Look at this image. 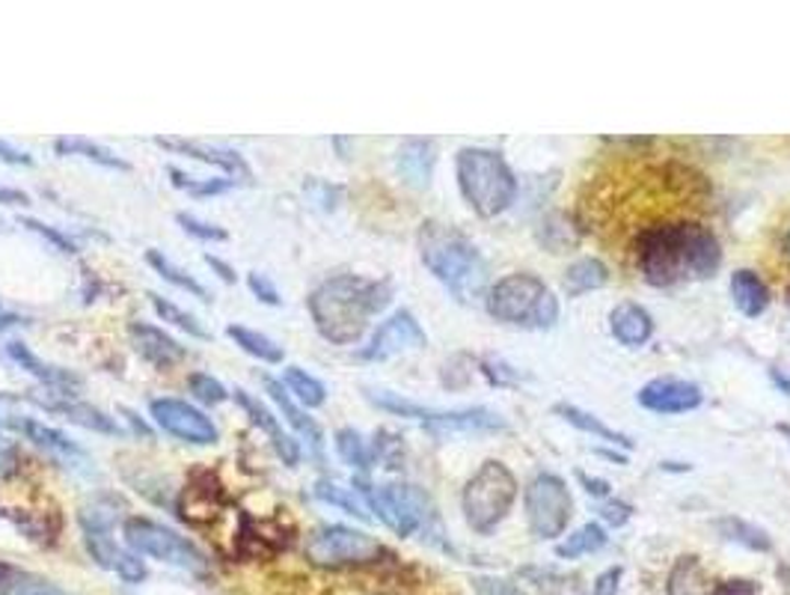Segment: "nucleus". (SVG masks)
Listing matches in <instances>:
<instances>
[{
    "label": "nucleus",
    "instance_id": "obj_47",
    "mask_svg": "<svg viewBox=\"0 0 790 595\" xmlns=\"http://www.w3.org/2000/svg\"><path fill=\"white\" fill-rule=\"evenodd\" d=\"M630 506L627 503H622V500H603L601 506H598V515H601L606 524H612V527H622L624 521L630 518Z\"/></svg>",
    "mask_w": 790,
    "mask_h": 595
},
{
    "label": "nucleus",
    "instance_id": "obj_29",
    "mask_svg": "<svg viewBox=\"0 0 790 595\" xmlns=\"http://www.w3.org/2000/svg\"><path fill=\"white\" fill-rule=\"evenodd\" d=\"M54 149H57V155H81V159L102 164L107 171H128L131 167L128 161L119 159L117 152H110V149L98 147V143L84 138H60L54 143Z\"/></svg>",
    "mask_w": 790,
    "mask_h": 595
},
{
    "label": "nucleus",
    "instance_id": "obj_51",
    "mask_svg": "<svg viewBox=\"0 0 790 595\" xmlns=\"http://www.w3.org/2000/svg\"><path fill=\"white\" fill-rule=\"evenodd\" d=\"M710 595H758V586L752 581H726L710 590Z\"/></svg>",
    "mask_w": 790,
    "mask_h": 595
},
{
    "label": "nucleus",
    "instance_id": "obj_4",
    "mask_svg": "<svg viewBox=\"0 0 790 595\" xmlns=\"http://www.w3.org/2000/svg\"><path fill=\"white\" fill-rule=\"evenodd\" d=\"M458 188L479 218H499L517 200V176L508 161L485 147H467L455 159Z\"/></svg>",
    "mask_w": 790,
    "mask_h": 595
},
{
    "label": "nucleus",
    "instance_id": "obj_12",
    "mask_svg": "<svg viewBox=\"0 0 790 595\" xmlns=\"http://www.w3.org/2000/svg\"><path fill=\"white\" fill-rule=\"evenodd\" d=\"M81 524H84L86 551H90L95 563L105 565L110 572H117L119 578H126L128 584H140V581L146 578V565H143V560H138V553L122 551V548L110 539V533H107L110 518L102 515L98 506L81 512Z\"/></svg>",
    "mask_w": 790,
    "mask_h": 595
},
{
    "label": "nucleus",
    "instance_id": "obj_37",
    "mask_svg": "<svg viewBox=\"0 0 790 595\" xmlns=\"http://www.w3.org/2000/svg\"><path fill=\"white\" fill-rule=\"evenodd\" d=\"M316 498L325 500V503H330V506H339V510L349 512V515H354V518H363V521L372 518L369 510H366V503H363V498H359L357 491L342 489V486H337V482H327V479L316 482Z\"/></svg>",
    "mask_w": 790,
    "mask_h": 595
},
{
    "label": "nucleus",
    "instance_id": "obj_10",
    "mask_svg": "<svg viewBox=\"0 0 790 595\" xmlns=\"http://www.w3.org/2000/svg\"><path fill=\"white\" fill-rule=\"evenodd\" d=\"M384 553L387 548L375 536L345 524H325L306 539V557L316 565H366Z\"/></svg>",
    "mask_w": 790,
    "mask_h": 595
},
{
    "label": "nucleus",
    "instance_id": "obj_54",
    "mask_svg": "<svg viewBox=\"0 0 790 595\" xmlns=\"http://www.w3.org/2000/svg\"><path fill=\"white\" fill-rule=\"evenodd\" d=\"M119 415L126 417L128 425H131V432H134V435H143V438H146V441H149V438H152V429H149V425H146V420H140V417L134 415L131 408H119Z\"/></svg>",
    "mask_w": 790,
    "mask_h": 595
},
{
    "label": "nucleus",
    "instance_id": "obj_41",
    "mask_svg": "<svg viewBox=\"0 0 790 595\" xmlns=\"http://www.w3.org/2000/svg\"><path fill=\"white\" fill-rule=\"evenodd\" d=\"M188 387H190V394H193V399H200L202 405H223L226 399H229L226 387H223L217 378L205 375V372H193V375L188 378Z\"/></svg>",
    "mask_w": 790,
    "mask_h": 595
},
{
    "label": "nucleus",
    "instance_id": "obj_5",
    "mask_svg": "<svg viewBox=\"0 0 790 595\" xmlns=\"http://www.w3.org/2000/svg\"><path fill=\"white\" fill-rule=\"evenodd\" d=\"M487 313L503 325L523 330H547L558 319V298L535 275L517 271L496 280L485 295Z\"/></svg>",
    "mask_w": 790,
    "mask_h": 595
},
{
    "label": "nucleus",
    "instance_id": "obj_19",
    "mask_svg": "<svg viewBox=\"0 0 790 595\" xmlns=\"http://www.w3.org/2000/svg\"><path fill=\"white\" fill-rule=\"evenodd\" d=\"M155 143L164 149H173V152H181L188 159H197L202 164H214L221 167L223 173H229L235 182H250V164L235 152V149H221V147H209V143H200V140H179V138H155Z\"/></svg>",
    "mask_w": 790,
    "mask_h": 595
},
{
    "label": "nucleus",
    "instance_id": "obj_44",
    "mask_svg": "<svg viewBox=\"0 0 790 595\" xmlns=\"http://www.w3.org/2000/svg\"><path fill=\"white\" fill-rule=\"evenodd\" d=\"M304 191H306V197L316 202L318 209H325V212L337 209V202L342 200V191H339L337 185H327V182H321V179L306 182Z\"/></svg>",
    "mask_w": 790,
    "mask_h": 595
},
{
    "label": "nucleus",
    "instance_id": "obj_11",
    "mask_svg": "<svg viewBox=\"0 0 790 595\" xmlns=\"http://www.w3.org/2000/svg\"><path fill=\"white\" fill-rule=\"evenodd\" d=\"M527 521L538 539H556L565 533L574 515V498L568 482L556 474H538L527 489Z\"/></svg>",
    "mask_w": 790,
    "mask_h": 595
},
{
    "label": "nucleus",
    "instance_id": "obj_40",
    "mask_svg": "<svg viewBox=\"0 0 790 595\" xmlns=\"http://www.w3.org/2000/svg\"><path fill=\"white\" fill-rule=\"evenodd\" d=\"M169 176H173V185L188 191L190 197H214V194H223L235 188V179H197V176H185L179 167H169Z\"/></svg>",
    "mask_w": 790,
    "mask_h": 595
},
{
    "label": "nucleus",
    "instance_id": "obj_33",
    "mask_svg": "<svg viewBox=\"0 0 790 595\" xmlns=\"http://www.w3.org/2000/svg\"><path fill=\"white\" fill-rule=\"evenodd\" d=\"M606 530H603L598 521H591V524H582L580 530L570 533L565 542H558L556 553L562 560H577V557H586V553H594L606 548Z\"/></svg>",
    "mask_w": 790,
    "mask_h": 595
},
{
    "label": "nucleus",
    "instance_id": "obj_50",
    "mask_svg": "<svg viewBox=\"0 0 790 595\" xmlns=\"http://www.w3.org/2000/svg\"><path fill=\"white\" fill-rule=\"evenodd\" d=\"M15 465H19V453H15V446H12L7 438L0 435V479L15 474Z\"/></svg>",
    "mask_w": 790,
    "mask_h": 595
},
{
    "label": "nucleus",
    "instance_id": "obj_26",
    "mask_svg": "<svg viewBox=\"0 0 790 595\" xmlns=\"http://www.w3.org/2000/svg\"><path fill=\"white\" fill-rule=\"evenodd\" d=\"M610 283V271L603 266L598 256H580L574 259L565 271V289L568 295H586V292H594Z\"/></svg>",
    "mask_w": 790,
    "mask_h": 595
},
{
    "label": "nucleus",
    "instance_id": "obj_2",
    "mask_svg": "<svg viewBox=\"0 0 790 595\" xmlns=\"http://www.w3.org/2000/svg\"><path fill=\"white\" fill-rule=\"evenodd\" d=\"M392 287L387 280H369L359 275H337L318 283L309 295L313 325L333 346H351L369 328L372 316L387 310Z\"/></svg>",
    "mask_w": 790,
    "mask_h": 595
},
{
    "label": "nucleus",
    "instance_id": "obj_38",
    "mask_svg": "<svg viewBox=\"0 0 790 595\" xmlns=\"http://www.w3.org/2000/svg\"><path fill=\"white\" fill-rule=\"evenodd\" d=\"M0 595H69L51 581H43L36 574L3 572L0 578Z\"/></svg>",
    "mask_w": 790,
    "mask_h": 595
},
{
    "label": "nucleus",
    "instance_id": "obj_15",
    "mask_svg": "<svg viewBox=\"0 0 790 595\" xmlns=\"http://www.w3.org/2000/svg\"><path fill=\"white\" fill-rule=\"evenodd\" d=\"M701 387L684 378H653L636 394V402L653 415H686L701 405Z\"/></svg>",
    "mask_w": 790,
    "mask_h": 595
},
{
    "label": "nucleus",
    "instance_id": "obj_45",
    "mask_svg": "<svg viewBox=\"0 0 790 595\" xmlns=\"http://www.w3.org/2000/svg\"><path fill=\"white\" fill-rule=\"evenodd\" d=\"M247 287H250V292H253L262 304H268V307H280V304H283V298H280L274 283H271L264 275H259V271L247 275Z\"/></svg>",
    "mask_w": 790,
    "mask_h": 595
},
{
    "label": "nucleus",
    "instance_id": "obj_49",
    "mask_svg": "<svg viewBox=\"0 0 790 595\" xmlns=\"http://www.w3.org/2000/svg\"><path fill=\"white\" fill-rule=\"evenodd\" d=\"M0 161H3V164H12V167H31L33 164V159L27 152L15 149L12 143H7V140H0Z\"/></svg>",
    "mask_w": 790,
    "mask_h": 595
},
{
    "label": "nucleus",
    "instance_id": "obj_52",
    "mask_svg": "<svg viewBox=\"0 0 790 595\" xmlns=\"http://www.w3.org/2000/svg\"><path fill=\"white\" fill-rule=\"evenodd\" d=\"M202 259H205V266H209L211 271H217V277H221L223 283H235V277H238V275H235V268L229 266V262H223L221 256L205 254Z\"/></svg>",
    "mask_w": 790,
    "mask_h": 595
},
{
    "label": "nucleus",
    "instance_id": "obj_46",
    "mask_svg": "<svg viewBox=\"0 0 790 595\" xmlns=\"http://www.w3.org/2000/svg\"><path fill=\"white\" fill-rule=\"evenodd\" d=\"M473 590L475 595H523V590L506 578H475Z\"/></svg>",
    "mask_w": 790,
    "mask_h": 595
},
{
    "label": "nucleus",
    "instance_id": "obj_34",
    "mask_svg": "<svg viewBox=\"0 0 790 595\" xmlns=\"http://www.w3.org/2000/svg\"><path fill=\"white\" fill-rule=\"evenodd\" d=\"M337 453L345 465H351V468L357 470V474H363V477H366L372 470V465H375V462H372L369 444L363 441V435H359L357 429H339Z\"/></svg>",
    "mask_w": 790,
    "mask_h": 595
},
{
    "label": "nucleus",
    "instance_id": "obj_36",
    "mask_svg": "<svg viewBox=\"0 0 790 595\" xmlns=\"http://www.w3.org/2000/svg\"><path fill=\"white\" fill-rule=\"evenodd\" d=\"M149 301H152V310L158 313L161 319L169 322V325H176L179 330H185V334H190V337H197V340H209L211 334L205 328H202V322L193 316V313H188V310H181L176 307L173 301H167V298H161V295H149Z\"/></svg>",
    "mask_w": 790,
    "mask_h": 595
},
{
    "label": "nucleus",
    "instance_id": "obj_58",
    "mask_svg": "<svg viewBox=\"0 0 790 595\" xmlns=\"http://www.w3.org/2000/svg\"><path fill=\"white\" fill-rule=\"evenodd\" d=\"M594 453L603 458H612V462H618V465H627V458L624 456H615V453H610V450H603V446H594Z\"/></svg>",
    "mask_w": 790,
    "mask_h": 595
},
{
    "label": "nucleus",
    "instance_id": "obj_53",
    "mask_svg": "<svg viewBox=\"0 0 790 595\" xmlns=\"http://www.w3.org/2000/svg\"><path fill=\"white\" fill-rule=\"evenodd\" d=\"M577 477H580V482L586 486V491H589L591 498H603V500L610 498V482H606V479L589 477V474H582V470L577 474Z\"/></svg>",
    "mask_w": 790,
    "mask_h": 595
},
{
    "label": "nucleus",
    "instance_id": "obj_23",
    "mask_svg": "<svg viewBox=\"0 0 790 595\" xmlns=\"http://www.w3.org/2000/svg\"><path fill=\"white\" fill-rule=\"evenodd\" d=\"M610 330L615 340L627 346V349H639L653 337V319L651 313L633 301L615 304L610 313Z\"/></svg>",
    "mask_w": 790,
    "mask_h": 595
},
{
    "label": "nucleus",
    "instance_id": "obj_22",
    "mask_svg": "<svg viewBox=\"0 0 790 595\" xmlns=\"http://www.w3.org/2000/svg\"><path fill=\"white\" fill-rule=\"evenodd\" d=\"M19 432L31 438L33 444H39L43 450H48L54 458H60L66 462L69 468H86L90 465V456L84 453V446H78L69 435H63L60 429H54V425H45L39 420H33V417H24V423Z\"/></svg>",
    "mask_w": 790,
    "mask_h": 595
},
{
    "label": "nucleus",
    "instance_id": "obj_3",
    "mask_svg": "<svg viewBox=\"0 0 790 595\" xmlns=\"http://www.w3.org/2000/svg\"><path fill=\"white\" fill-rule=\"evenodd\" d=\"M416 245L425 268L452 292L455 301L473 304L475 298L485 295L487 262L464 233H458L449 223L425 221Z\"/></svg>",
    "mask_w": 790,
    "mask_h": 595
},
{
    "label": "nucleus",
    "instance_id": "obj_1",
    "mask_svg": "<svg viewBox=\"0 0 790 595\" xmlns=\"http://www.w3.org/2000/svg\"><path fill=\"white\" fill-rule=\"evenodd\" d=\"M630 259L648 287L669 289L686 280H710L722 266V245L707 223L674 214L636 230Z\"/></svg>",
    "mask_w": 790,
    "mask_h": 595
},
{
    "label": "nucleus",
    "instance_id": "obj_31",
    "mask_svg": "<svg viewBox=\"0 0 790 595\" xmlns=\"http://www.w3.org/2000/svg\"><path fill=\"white\" fill-rule=\"evenodd\" d=\"M146 262L155 271H158L167 283H173L176 289H181V292H188V295L193 298H200V301H211V292L205 287H202L200 280L193 275H188L185 268H179L173 259H167V256L161 254V250H146Z\"/></svg>",
    "mask_w": 790,
    "mask_h": 595
},
{
    "label": "nucleus",
    "instance_id": "obj_27",
    "mask_svg": "<svg viewBox=\"0 0 790 595\" xmlns=\"http://www.w3.org/2000/svg\"><path fill=\"white\" fill-rule=\"evenodd\" d=\"M556 415L562 417L565 423L577 425L580 432H589V435L601 438V441H606V444H612V446H633L630 438L622 435V432H615V429H610V425H606V423H601V417L589 415V411H582V408H577V405L558 402V405H556Z\"/></svg>",
    "mask_w": 790,
    "mask_h": 595
},
{
    "label": "nucleus",
    "instance_id": "obj_25",
    "mask_svg": "<svg viewBox=\"0 0 790 595\" xmlns=\"http://www.w3.org/2000/svg\"><path fill=\"white\" fill-rule=\"evenodd\" d=\"M731 298H734V307H738L743 316L758 319L769 304V289L767 283L760 280V275L748 271V268H740V271H734V277H731Z\"/></svg>",
    "mask_w": 790,
    "mask_h": 595
},
{
    "label": "nucleus",
    "instance_id": "obj_14",
    "mask_svg": "<svg viewBox=\"0 0 790 595\" xmlns=\"http://www.w3.org/2000/svg\"><path fill=\"white\" fill-rule=\"evenodd\" d=\"M425 346H428V337H425L416 316L411 310H396L390 319L380 322L378 330L372 334L369 346L359 349V358L363 361H390L401 351L425 349Z\"/></svg>",
    "mask_w": 790,
    "mask_h": 595
},
{
    "label": "nucleus",
    "instance_id": "obj_7",
    "mask_svg": "<svg viewBox=\"0 0 790 595\" xmlns=\"http://www.w3.org/2000/svg\"><path fill=\"white\" fill-rule=\"evenodd\" d=\"M517 498V479L515 474L503 465V462H485L475 470L473 477L467 479L464 491H461V510H464L467 524L475 533H494L503 518L511 510Z\"/></svg>",
    "mask_w": 790,
    "mask_h": 595
},
{
    "label": "nucleus",
    "instance_id": "obj_21",
    "mask_svg": "<svg viewBox=\"0 0 790 595\" xmlns=\"http://www.w3.org/2000/svg\"><path fill=\"white\" fill-rule=\"evenodd\" d=\"M235 402L241 405L244 411L250 415V420H253L262 432H268V438H271V444H274L276 450V456L283 458V465H288V468H295L297 462H300V446H297V441L292 435H285L283 432V425H280V420H276L268 408H264L259 399H256L253 394H247V390H235Z\"/></svg>",
    "mask_w": 790,
    "mask_h": 595
},
{
    "label": "nucleus",
    "instance_id": "obj_18",
    "mask_svg": "<svg viewBox=\"0 0 790 595\" xmlns=\"http://www.w3.org/2000/svg\"><path fill=\"white\" fill-rule=\"evenodd\" d=\"M128 334H131V342H134L140 358L152 366H158V370H169V366H176L188 358V349L179 346V340H173L169 334L149 325V322H131Z\"/></svg>",
    "mask_w": 790,
    "mask_h": 595
},
{
    "label": "nucleus",
    "instance_id": "obj_9",
    "mask_svg": "<svg viewBox=\"0 0 790 595\" xmlns=\"http://www.w3.org/2000/svg\"><path fill=\"white\" fill-rule=\"evenodd\" d=\"M126 542L134 553H143V557H152V560H161V563L176 565V569H185V572H205L209 569V560L202 557L200 548L193 542H188L185 536H179L176 530H169L158 521L149 518H128L126 527Z\"/></svg>",
    "mask_w": 790,
    "mask_h": 595
},
{
    "label": "nucleus",
    "instance_id": "obj_55",
    "mask_svg": "<svg viewBox=\"0 0 790 595\" xmlns=\"http://www.w3.org/2000/svg\"><path fill=\"white\" fill-rule=\"evenodd\" d=\"M0 202H7V206H24L27 194L15 191V188H0Z\"/></svg>",
    "mask_w": 790,
    "mask_h": 595
},
{
    "label": "nucleus",
    "instance_id": "obj_56",
    "mask_svg": "<svg viewBox=\"0 0 790 595\" xmlns=\"http://www.w3.org/2000/svg\"><path fill=\"white\" fill-rule=\"evenodd\" d=\"M22 316L19 313H10V310H0V330H10V328H19L22 325Z\"/></svg>",
    "mask_w": 790,
    "mask_h": 595
},
{
    "label": "nucleus",
    "instance_id": "obj_57",
    "mask_svg": "<svg viewBox=\"0 0 790 595\" xmlns=\"http://www.w3.org/2000/svg\"><path fill=\"white\" fill-rule=\"evenodd\" d=\"M769 378H773V384L779 387L781 394H788L790 396V375L788 372H781V370H769Z\"/></svg>",
    "mask_w": 790,
    "mask_h": 595
},
{
    "label": "nucleus",
    "instance_id": "obj_16",
    "mask_svg": "<svg viewBox=\"0 0 790 595\" xmlns=\"http://www.w3.org/2000/svg\"><path fill=\"white\" fill-rule=\"evenodd\" d=\"M27 402L39 405V408H45V411H54V415H63L69 423L84 425V429H93V432H102V435H119V432H122L114 417H107L105 411H98V408H93V405L78 402V399H74L72 394H66V390H60V394H45V396L31 394L27 396Z\"/></svg>",
    "mask_w": 790,
    "mask_h": 595
},
{
    "label": "nucleus",
    "instance_id": "obj_8",
    "mask_svg": "<svg viewBox=\"0 0 790 595\" xmlns=\"http://www.w3.org/2000/svg\"><path fill=\"white\" fill-rule=\"evenodd\" d=\"M369 402L390 411L396 417L420 420L434 435H455V432H499L506 429V417H499L491 408H464V411H437L425 408L392 390H369Z\"/></svg>",
    "mask_w": 790,
    "mask_h": 595
},
{
    "label": "nucleus",
    "instance_id": "obj_43",
    "mask_svg": "<svg viewBox=\"0 0 790 595\" xmlns=\"http://www.w3.org/2000/svg\"><path fill=\"white\" fill-rule=\"evenodd\" d=\"M22 226H27L31 233L36 235H43L45 242H51L60 254H78V245H74L72 238L69 235H63L60 230H54V226H48V223L43 221H36V218H22Z\"/></svg>",
    "mask_w": 790,
    "mask_h": 595
},
{
    "label": "nucleus",
    "instance_id": "obj_13",
    "mask_svg": "<svg viewBox=\"0 0 790 595\" xmlns=\"http://www.w3.org/2000/svg\"><path fill=\"white\" fill-rule=\"evenodd\" d=\"M149 415L167 435L179 438L185 444L211 446L217 444V438H221L217 425L211 423V417H205L200 408H193L185 399H169V396L152 399L149 402Z\"/></svg>",
    "mask_w": 790,
    "mask_h": 595
},
{
    "label": "nucleus",
    "instance_id": "obj_17",
    "mask_svg": "<svg viewBox=\"0 0 790 595\" xmlns=\"http://www.w3.org/2000/svg\"><path fill=\"white\" fill-rule=\"evenodd\" d=\"M262 384H264V394L274 399L276 411L285 417V423L292 425L297 435L304 438L306 446H309V453L321 462V458H325V432H321V425L306 415V408H300V405L292 399V394L285 390L283 382H276L271 375H264Z\"/></svg>",
    "mask_w": 790,
    "mask_h": 595
},
{
    "label": "nucleus",
    "instance_id": "obj_30",
    "mask_svg": "<svg viewBox=\"0 0 790 595\" xmlns=\"http://www.w3.org/2000/svg\"><path fill=\"white\" fill-rule=\"evenodd\" d=\"M283 384L288 394L295 396L297 402L304 408H321L327 402V387L318 382L316 375H309L300 366H285L283 370Z\"/></svg>",
    "mask_w": 790,
    "mask_h": 595
},
{
    "label": "nucleus",
    "instance_id": "obj_60",
    "mask_svg": "<svg viewBox=\"0 0 790 595\" xmlns=\"http://www.w3.org/2000/svg\"><path fill=\"white\" fill-rule=\"evenodd\" d=\"M788 307H790V292H788Z\"/></svg>",
    "mask_w": 790,
    "mask_h": 595
},
{
    "label": "nucleus",
    "instance_id": "obj_35",
    "mask_svg": "<svg viewBox=\"0 0 790 595\" xmlns=\"http://www.w3.org/2000/svg\"><path fill=\"white\" fill-rule=\"evenodd\" d=\"M705 572L698 557H681L669 574V595H701L705 593Z\"/></svg>",
    "mask_w": 790,
    "mask_h": 595
},
{
    "label": "nucleus",
    "instance_id": "obj_48",
    "mask_svg": "<svg viewBox=\"0 0 790 595\" xmlns=\"http://www.w3.org/2000/svg\"><path fill=\"white\" fill-rule=\"evenodd\" d=\"M622 565H612L606 572L594 581V593L591 595H618V584H622Z\"/></svg>",
    "mask_w": 790,
    "mask_h": 595
},
{
    "label": "nucleus",
    "instance_id": "obj_6",
    "mask_svg": "<svg viewBox=\"0 0 790 595\" xmlns=\"http://www.w3.org/2000/svg\"><path fill=\"white\" fill-rule=\"evenodd\" d=\"M354 491L363 498L366 510L375 512L380 524H387L396 536L432 533L437 524V506L416 486H404V482L372 486L366 477H354Z\"/></svg>",
    "mask_w": 790,
    "mask_h": 595
},
{
    "label": "nucleus",
    "instance_id": "obj_39",
    "mask_svg": "<svg viewBox=\"0 0 790 595\" xmlns=\"http://www.w3.org/2000/svg\"><path fill=\"white\" fill-rule=\"evenodd\" d=\"M372 462H380L384 468L401 470L404 465V441L399 435H392L387 429L375 432V444H372Z\"/></svg>",
    "mask_w": 790,
    "mask_h": 595
},
{
    "label": "nucleus",
    "instance_id": "obj_20",
    "mask_svg": "<svg viewBox=\"0 0 790 595\" xmlns=\"http://www.w3.org/2000/svg\"><path fill=\"white\" fill-rule=\"evenodd\" d=\"M434 161H437V149L428 138H408L396 152V171L401 182L411 185L416 191H425L432 185Z\"/></svg>",
    "mask_w": 790,
    "mask_h": 595
},
{
    "label": "nucleus",
    "instance_id": "obj_28",
    "mask_svg": "<svg viewBox=\"0 0 790 595\" xmlns=\"http://www.w3.org/2000/svg\"><path fill=\"white\" fill-rule=\"evenodd\" d=\"M226 334H229V340H235V346H241V349L247 351L250 358H256V361L283 363V358H285L283 346H280L276 340H271V337L259 334V330L244 328V325H229Z\"/></svg>",
    "mask_w": 790,
    "mask_h": 595
},
{
    "label": "nucleus",
    "instance_id": "obj_24",
    "mask_svg": "<svg viewBox=\"0 0 790 595\" xmlns=\"http://www.w3.org/2000/svg\"><path fill=\"white\" fill-rule=\"evenodd\" d=\"M7 354L12 361L19 363L24 372H31L33 378H39L45 387H54V390H66L72 394L81 387V375H74L72 370H63V366H54V363H45L43 358H36L24 342H10L7 346Z\"/></svg>",
    "mask_w": 790,
    "mask_h": 595
},
{
    "label": "nucleus",
    "instance_id": "obj_59",
    "mask_svg": "<svg viewBox=\"0 0 790 595\" xmlns=\"http://www.w3.org/2000/svg\"><path fill=\"white\" fill-rule=\"evenodd\" d=\"M788 254H790V233H788Z\"/></svg>",
    "mask_w": 790,
    "mask_h": 595
},
{
    "label": "nucleus",
    "instance_id": "obj_42",
    "mask_svg": "<svg viewBox=\"0 0 790 595\" xmlns=\"http://www.w3.org/2000/svg\"><path fill=\"white\" fill-rule=\"evenodd\" d=\"M176 221H179L181 230H185L188 235H193L197 242H226V238H229V233H226L223 226H217V223H209V221H200V218H193V214L179 212L176 214Z\"/></svg>",
    "mask_w": 790,
    "mask_h": 595
},
{
    "label": "nucleus",
    "instance_id": "obj_32",
    "mask_svg": "<svg viewBox=\"0 0 790 595\" xmlns=\"http://www.w3.org/2000/svg\"><path fill=\"white\" fill-rule=\"evenodd\" d=\"M714 527H717L722 539H728V542L734 545H743L748 551H769V548H773L767 533L760 530V527H755V524H748V521L734 518V515L714 521Z\"/></svg>",
    "mask_w": 790,
    "mask_h": 595
}]
</instances>
